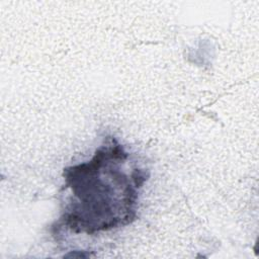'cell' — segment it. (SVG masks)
Returning <instances> with one entry per match:
<instances>
[{
	"instance_id": "cell-1",
	"label": "cell",
	"mask_w": 259,
	"mask_h": 259,
	"mask_svg": "<svg viewBox=\"0 0 259 259\" xmlns=\"http://www.w3.org/2000/svg\"><path fill=\"white\" fill-rule=\"evenodd\" d=\"M149 176L116 138L105 137L90 160L64 169L63 188L69 195L52 225L53 235L62 230L94 235L132 224Z\"/></svg>"
}]
</instances>
